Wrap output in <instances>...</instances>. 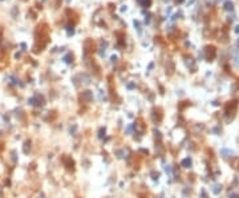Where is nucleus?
Here are the masks:
<instances>
[{"label": "nucleus", "mask_w": 239, "mask_h": 198, "mask_svg": "<svg viewBox=\"0 0 239 198\" xmlns=\"http://www.w3.org/2000/svg\"><path fill=\"white\" fill-rule=\"evenodd\" d=\"M204 53H206V59H207L209 61H211L215 57V55H217V49H215V47H213V45H209V47L204 48Z\"/></svg>", "instance_id": "nucleus-1"}, {"label": "nucleus", "mask_w": 239, "mask_h": 198, "mask_svg": "<svg viewBox=\"0 0 239 198\" xmlns=\"http://www.w3.org/2000/svg\"><path fill=\"white\" fill-rule=\"evenodd\" d=\"M186 65L189 66V68H190V69L193 71V72H194L195 68H197V66H195V61H194V59H191V57H186Z\"/></svg>", "instance_id": "nucleus-2"}, {"label": "nucleus", "mask_w": 239, "mask_h": 198, "mask_svg": "<svg viewBox=\"0 0 239 198\" xmlns=\"http://www.w3.org/2000/svg\"><path fill=\"white\" fill-rule=\"evenodd\" d=\"M221 154L225 157V158H227V157H232V156H234V152H232L231 149H222Z\"/></svg>", "instance_id": "nucleus-3"}, {"label": "nucleus", "mask_w": 239, "mask_h": 198, "mask_svg": "<svg viewBox=\"0 0 239 198\" xmlns=\"http://www.w3.org/2000/svg\"><path fill=\"white\" fill-rule=\"evenodd\" d=\"M223 8H225L226 11H232L234 9V4H232V1L227 0V1H225V4H223Z\"/></svg>", "instance_id": "nucleus-4"}, {"label": "nucleus", "mask_w": 239, "mask_h": 198, "mask_svg": "<svg viewBox=\"0 0 239 198\" xmlns=\"http://www.w3.org/2000/svg\"><path fill=\"white\" fill-rule=\"evenodd\" d=\"M211 191L214 193V194H219L222 191V185H219V184H215L214 186L211 188Z\"/></svg>", "instance_id": "nucleus-5"}, {"label": "nucleus", "mask_w": 239, "mask_h": 198, "mask_svg": "<svg viewBox=\"0 0 239 198\" xmlns=\"http://www.w3.org/2000/svg\"><path fill=\"white\" fill-rule=\"evenodd\" d=\"M139 4H141L142 7H149L150 4H152V0H137Z\"/></svg>", "instance_id": "nucleus-6"}, {"label": "nucleus", "mask_w": 239, "mask_h": 198, "mask_svg": "<svg viewBox=\"0 0 239 198\" xmlns=\"http://www.w3.org/2000/svg\"><path fill=\"white\" fill-rule=\"evenodd\" d=\"M182 165H183L185 167H189L191 165V160H190V158H185V160L182 161Z\"/></svg>", "instance_id": "nucleus-7"}, {"label": "nucleus", "mask_w": 239, "mask_h": 198, "mask_svg": "<svg viewBox=\"0 0 239 198\" xmlns=\"http://www.w3.org/2000/svg\"><path fill=\"white\" fill-rule=\"evenodd\" d=\"M84 97L87 98V100H90V98H92V93H90L89 90H87V92L84 93Z\"/></svg>", "instance_id": "nucleus-8"}, {"label": "nucleus", "mask_w": 239, "mask_h": 198, "mask_svg": "<svg viewBox=\"0 0 239 198\" xmlns=\"http://www.w3.org/2000/svg\"><path fill=\"white\" fill-rule=\"evenodd\" d=\"M175 3H177V4H181V3H183V0H175Z\"/></svg>", "instance_id": "nucleus-9"}, {"label": "nucleus", "mask_w": 239, "mask_h": 198, "mask_svg": "<svg viewBox=\"0 0 239 198\" xmlns=\"http://www.w3.org/2000/svg\"><path fill=\"white\" fill-rule=\"evenodd\" d=\"M235 32H236V33H239V25H236V27H235Z\"/></svg>", "instance_id": "nucleus-10"}, {"label": "nucleus", "mask_w": 239, "mask_h": 198, "mask_svg": "<svg viewBox=\"0 0 239 198\" xmlns=\"http://www.w3.org/2000/svg\"><path fill=\"white\" fill-rule=\"evenodd\" d=\"M238 47H239V40H238Z\"/></svg>", "instance_id": "nucleus-11"}, {"label": "nucleus", "mask_w": 239, "mask_h": 198, "mask_svg": "<svg viewBox=\"0 0 239 198\" xmlns=\"http://www.w3.org/2000/svg\"><path fill=\"white\" fill-rule=\"evenodd\" d=\"M66 1H69V0H66Z\"/></svg>", "instance_id": "nucleus-12"}]
</instances>
